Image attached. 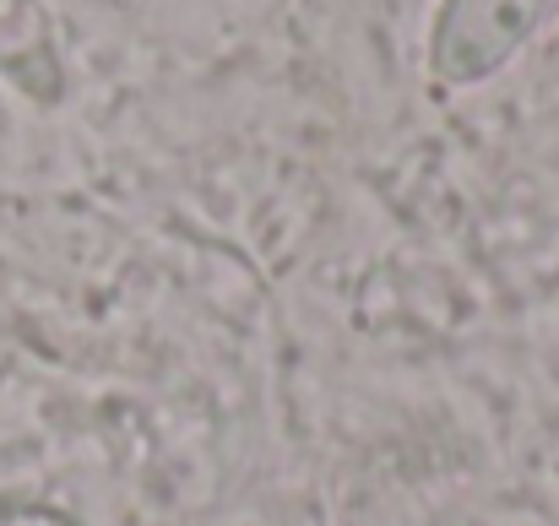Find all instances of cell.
<instances>
[{
  "instance_id": "6da1fadb",
  "label": "cell",
  "mask_w": 559,
  "mask_h": 526,
  "mask_svg": "<svg viewBox=\"0 0 559 526\" xmlns=\"http://www.w3.org/2000/svg\"><path fill=\"white\" fill-rule=\"evenodd\" d=\"M555 5L559 0H435L424 38L429 82L445 93L484 87L544 33Z\"/></svg>"
}]
</instances>
